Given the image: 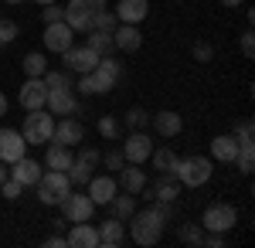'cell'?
Listing matches in <instances>:
<instances>
[{
    "label": "cell",
    "instance_id": "1",
    "mask_svg": "<svg viewBox=\"0 0 255 248\" xmlns=\"http://www.w3.org/2000/svg\"><path fill=\"white\" fill-rule=\"evenodd\" d=\"M174 218V208L170 204H153V208H143V211H133L129 214V235L133 242L143 248L157 245L160 235H163V225Z\"/></svg>",
    "mask_w": 255,
    "mask_h": 248
},
{
    "label": "cell",
    "instance_id": "2",
    "mask_svg": "<svg viewBox=\"0 0 255 248\" xmlns=\"http://www.w3.org/2000/svg\"><path fill=\"white\" fill-rule=\"evenodd\" d=\"M34 187H38V201L44 208H58L72 194V180H68V170H48V173H41V180Z\"/></svg>",
    "mask_w": 255,
    "mask_h": 248
},
{
    "label": "cell",
    "instance_id": "3",
    "mask_svg": "<svg viewBox=\"0 0 255 248\" xmlns=\"http://www.w3.org/2000/svg\"><path fill=\"white\" fill-rule=\"evenodd\" d=\"M174 177L184 184V187H204L211 177H215V167H211V160L208 156H184V160H177V167H174Z\"/></svg>",
    "mask_w": 255,
    "mask_h": 248
},
{
    "label": "cell",
    "instance_id": "4",
    "mask_svg": "<svg viewBox=\"0 0 255 248\" xmlns=\"http://www.w3.org/2000/svg\"><path fill=\"white\" fill-rule=\"evenodd\" d=\"M51 133H55V116L48 113V109H31L27 119L20 123V136H24L27 146H44V143H51Z\"/></svg>",
    "mask_w": 255,
    "mask_h": 248
},
{
    "label": "cell",
    "instance_id": "5",
    "mask_svg": "<svg viewBox=\"0 0 255 248\" xmlns=\"http://www.w3.org/2000/svg\"><path fill=\"white\" fill-rule=\"evenodd\" d=\"M238 225V208L228 204V201H218L211 208H204V218H201V228L204 231H232Z\"/></svg>",
    "mask_w": 255,
    "mask_h": 248
},
{
    "label": "cell",
    "instance_id": "6",
    "mask_svg": "<svg viewBox=\"0 0 255 248\" xmlns=\"http://www.w3.org/2000/svg\"><path fill=\"white\" fill-rule=\"evenodd\" d=\"M99 65V55L89 48V44H72V48H65L61 51V68L65 72H75V75H85V72H92Z\"/></svg>",
    "mask_w": 255,
    "mask_h": 248
},
{
    "label": "cell",
    "instance_id": "7",
    "mask_svg": "<svg viewBox=\"0 0 255 248\" xmlns=\"http://www.w3.org/2000/svg\"><path fill=\"white\" fill-rule=\"evenodd\" d=\"M58 208H61V218H65L68 225H75V221H92V214H96V201H92L89 194H68Z\"/></svg>",
    "mask_w": 255,
    "mask_h": 248
},
{
    "label": "cell",
    "instance_id": "8",
    "mask_svg": "<svg viewBox=\"0 0 255 248\" xmlns=\"http://www.w3.org/2000/svg\"><path fill=\"white\" fill-rule=\"evenodd\" d=\"M51 139L61 143V146H79L82 139H85V126L75 123L72 116H58V119H55V133H51Z\"/></svg>",
    "mask_w": 255,
    "mask_h": 248
},
{
    "label": "cell",
    "instance_id": "9",
    "mask_svg": "<svg viewBox=\"0 0 255 248\" xmlns=\"http://www.w3.org/2000/svg\"><path fill=\"white\" fill-rule=\"evenodd\" d=\"M27 153V143H24V136L17 129H10V126H0V160L3 163H14Z\"/></svg>",
    "mask_w": 255,
    "mask_h": 248
},
{
    "label": "cell",
    "instance_id": "10",
    "mask_svg": "<svg viewBox=\"0 0 255 248\" xmlns=\"http://www.w3.org/2000/svg\"><path fill=\"white\" fill-rule=\"evenodd\" d=\"M72 27L65 20H55V24H44V51H55L61 55L65 48H72Z\"/></svg>",
    "mask_w": 255,
    "mask_h": 248
},
{
    "label": "cell",
    "instance_id": "11",
    "mask_svg": "<svg viewBox=\"0 0 255 248\" xmlns=\"http://www.w3.org/2000/svg\"><path fill=\"white\" fill-rule=\"evenodd\" d=\"M44 109L58 119V116H75L79 113V102L72 96V89H51L48 99H44Z\"/></svg>",
    "mask_w": 255,
    "mask_h": 248
},
{
    "label": "cell",
    "instance_id": "12",
    "mask_svg": "<svg viewBox=\"0 0 255 248\" xmlns=\"http://www.w3.org/2000/svg\"><path fill=\"white\" fill-rule=\"evenodd\" d=\"M150 197H153V204H174L177 197H180V180H177L174 173H160L157 180H153V187H150Z\"/></svg>",
    "mask_w": 255,
    "mask_h": 248
},
{
    "label": "cell",
    "instance_id": "13",
    "mask_svg": "<svg viewBox=\"0 0 255 248\" xmlns=\"http://www.w3.org/2000/svg\"><path fill=\"white\" fill-rule=\"evenodd\" d=\"M41 173H44V170H41V163H38V160H31L27 153H24L20 160L10 163V177L17 180L20 187H34V184L41 180Z\"/></svg>",
    "mask_w": 255,
    "mask_h": 248
},
{
    "label": "cell",
    "instance_id": "14",
    "mask_svg": "<svg viewBox=\"0 0 255 248\" xmlns=\"http://www.w3.org/2000/svg\"><path fill=\"white\" fill-rule=\"evenodd\" d=\"M150 153H153V139L146 133H133L126 136V146H123V156H126V163H143V160H150Z\"/></svg>",
    "mask_w": 255,
    "mask_h": 248
},
{
    "label": "cell",
    "instance_id": "15",
    "mask_svg": "<svg viewBox=\"0 0 255 248\" xmlns=\"http://www.w3.org/2000/svg\"><path fill=\"white\" fill-rule=\"evenodd\" d=\"M20 106L31 113V109H44V99H48V85H44V78H27L24 85H20Z\"/></svg>",
    "mask_w": 255,
    "mask_h": 248
},
{
    "label": "cell",
    "instance_id": "16",
    "mask_svg": "<svg viewBox=\"0 0 255 248\" xmlns=\"http://www.w3.org/2000/svg\"><path fill=\"white\" fill-rule=\"evenodd\" d=\"M119 24H139L150 17V0H116Z\"/></svg>",
    "mask_w": 255,
    "mask_h": 248
},
{
    "label": "cell",
    "instance_id": "17",
    "mask_svg": "<svg viewBox=\"0 0 255 248\" xmlns=\"http://www.w3.org/2000/svg\"><path fill=\"white\" fill-rule=\"evenodd\" d=\"M113 44H116V51L133 55V51H139V44H143V34H139L136 24H119L116 31H113Z\"/></svg>",
    "mask_w": 255,
    "mask_h": 248
},
{
    "label": "cell",
    "instance_id": "18",
    "mask_svg": "<svg viewBox=\"0 0 255 248\" xmlns=\"http://www.w3.org/2000/svg\"><path fill=\"white\" fill-rule=\"evenodd\" d=\"M65 238H68L72 248H99V231H96V225H89V221H75Z\"/></svg>",
    "mask_w": 255,
    "mask_h": 248
},
{
    "label": "cell",
    "instance_id": "19",
    "mask_svg": "<svg viewBox=\"0 0 255 248\" xmlns=\"http://www.w3.org/2000/svg\"><path fill=\"white\" fill-rule=\"evenodd\" d=\"M96 231H99V245H106V248H119L126 242V221H119V218L102 221Z\"/></svg>",
    "mask_w": 255,
    "mask_h": 248
},
{
    "label": "cell",
    "instance_id": "20",
    "mask_svg": "<svg viewBox=\"0 0 255 248\" xmlns=\"http://www.w3.org/2000/svg\"><path fill=\"white\" fill-rule=\"evenodd\" d=\"M85 187H89V197H92L96 204H109V201L116 197V191H119L116 177H96V173H92V180H89Z\"/></svg>",
    "mask_w": 255,
    "mask_h": 248
},
{
    "label": "cell",
    "instance_id": "21",
    "mask_svg": "<svg viewBox=\"0 0 255 248\" xmlns=\"http://www.w3.org/2000/svg\"><path fill=\"white\" fill-rule=\"evenodd\" d=\"M150 123H153V129H157L160 136H180V129H184V119H180V113H174V109H160L157 116H150Z\"/></svg>",
    "mask_w": 255,
    "mask_h": 248
},
{
    "label": "cell",
    "instance_id": "22",
    "mask_svg": "<svg viewBox=\"0 0 255 248\" xmlns=\"http://www.w3.org/2000/svg\"><path fill=\"white\" fill-rule=\"evenodd\" d=\"M119 184H123V191L126 194H139L146 187V173L139 163H123V170H119Z\"/></svg>",
    "mask_w": 255,
    "mask_h": 248
},
{
    "label": "cell",
    "instance_id": "23",
    "mask_svg": "<svg viewBox=\"0 0 255 248\" xmlns=\"http://www.w3.org/2000/svg\"><path fill=\"white\" fill-rule=\"evenodd\" d=\"M72 160H75V156H72V146H61L55 139L48 143V153H44V167H48V170H68Z\"/></svg>",
    "mask_w": 255,
    "mask_h": 248
},
{
    "label": "cell",
    "instance_id": "24",
    "mask_svg": "<svg viewBox=\"0 0 255 248\" xmlns=\"http://www.w3.org/2000/svg\"><path fill=\"white\" fill-rule=\"evenodd\" d=\"M211 156L215 160H221V163H235V156H238V139L232 133H221L211 139Z\"/></svg>",
    "mask_w": 255,
    "mask_h": 248
},
{
    "label": "cell",
    "instance_id": "25",
    "mask_svg": "<svg viewBox=\"0 0 255 248\" xmlns=\"http://www.w3.org/2000/svg\"><path fill=\"white\" fill-rule=\"evenodd\" d=\"M65 24L79 34H89L96 31V14H85V10H75V7H65Z\"/></svg>",
    "mask_w": 255,
    "mask_h": 248
},
{
    "label": "cell",
    "instance_id": "26",
    "mask_svg": "<svg viewBox=\"0 0 255 248\" xmlns=\"http://www.w3.org/2000/svg\"><path fill=\"white\" fill-rule=\"evenodd\" d=\"M109 208H113V218H119V221H129V214L136 211V194H119L116 191V197L109 201Z\"/></svg>",
    "mask_w": 255,
    "mask_h": 248
},
{
    "label": "cell",
    "instance_id": "27",
    "mask_svg": "<svg viewBox=\"0 0 255 248\" xmlns=\"http://www.w3.org/2000/svg\"><path fill=\"white\" fill-rule=\"evenodd\" d=\"M85 44H89L99 58L116 51V44H113V34H109V31H89V41H85Z\"/></svg>",
    "mask_w": 255,
    "mask_h": 248
},
{
    "label": "cell",
    "instance_id": "28",
    "mask_svg": "<svg viewBox=\"0 0 255 248\" xmlns=\"http://www.w3.org/2000/svg\"><path fill=\"white\" fill-rule=\"evenodd\" d=\"M20 68L27 72V78H41L48 72V58H44V51H31V55H24Z\"/></svg>",
    "mask_w": 255,
    "mask_h": 248
},
{
    "label": "cell",
    "instance_id": "29",
    "mask_svg": "<svg viewBox=\"0 0 255 248\" xmlns=\"http://www.w3.org/2000/svg\"><path fill=\"white\" fill-rule=\"evenodd\" d=\"M150 160H153V167H157L160 173H174V167H177V160H180V156H177L170 146H160V150L150 153Z\"/></svg>",
    "mask_w": 255,
    "mask_h": 248
},
{
    "label": "cell",
    "instance_id": "30",
    "mask_svg": "<svg viewBox=\"0 0 255 248\" xmlns=\"http://www.w3.org/2000/svg\"><path fill=\"white\" fill-rule=\"evenodd\" d=\"M89 82H92V96H106V92L116 89V78L106 75L102 68H92V72H89Z\"/></svg>",
    "mask_w": 255,
    "mask_h": 248
},
{
    "label": "cell",
    "instance_id": "31",
    "mask_svg": "<svg viewBox=\"0 0 255 248\" xmlns=\"http://www.w3.org/2000/svg\"><path fill=\"white\" fill-rule=\"evenodd\" d=\"M177 238H180V245H201L204 242V228L194 225V221H184L180 231H177Z\"/></svg>",
    "mask_w": 255,
    "mask_h": 248
},
{
    "label": "cell",
    "instance_id": "32",
    "mask_svg": "<svg viewBox=\"0 0 255 248\" xmlns=\"http://www.w3.org/2000/svg\"><path fill=\"white\" fill-rule=\"evenodd\" d=\"M146 123H150V113H146L143 106H129V109H126V126H129V129H143Z\"/></svg>",
    "mask_w": 255,
    "mask_h": 248
},
{
    "label": "cell",
    "instance_id": "33",
    "mask_svg": "<svg viewBox=\"0 0 255 248\" xmlns=\"http://www.w3.org/2000/svg\"><path fill=\"white\" fill-rule=\"evenodd\" d=\"M238 170L245 177H252V167H255V146H238V156H235Z\"/></svg>",
    "mask_w": 255,
    "mask_h": 248
},
{
    "label": "cell",
    "instance_id": "34",
    "mask_svg": "<svg viewBox=\"0 0 255 248\" xmlns=\"http://www.w3.org/2000/svg\"><path fill=\"white\" fill-rule=\"evenodd\" d=\"M44 85H48V92L51 89H72V75L68 72H44Z\"/></svg>",
    "mask_w": 255,
    "mask_h": 248
},
{
    "label": "cell",
    "instance_id": "35",
    "mask_svg": "<svg viewBox=\"0 0 255 248\" xmlns=\"http://www.w3.org/2000/svg\"><path fill=\"white\" fill-rule=\"evenodd\" d=\"M92 167H85V163H79V160H72V167H68V180L72 184H89L92 180Z\"/></svg>",
    "mask_w": 255,
    "mask_h": 248
},
{
    "label": "cell",
    "instance_id": "36",
    "mask_svg": "<svg viewBox=\"0 0 255 248\" xmlns=\"http://www.w3.org/2000/svg\"><path fill=\"white\" fill-rule=\"evenodd\" d=\"M10 41H17V24L7 17H0V48H7Z\"/></svg>",
    "mask_w": 255,
    "mask_h": 248
},
{
    "label": "cell",
    "instance_id": "37",
    "mask_svg": "<svg viewBox=\"0 0 255 248\" xmlns=\"http://www.w3.org/2000/svg\"><path fill=\"white\" fill-rule=\"evenodd\" d=\"M116 27H119L116 14H109V10H99V14H96V31H109V34H113Z\"/></svg>",
    "mask_w": 255,
    "mask_h": 248
},
{
    "label": "cell",
    "instance_id": "38",
    "mask_svg": "<svg viewBox=\"0 0 255 248\" xmlns=\"http://www.w3.org/2000/svg\"><path fill=\"white\" fill-rule=\"evenodd\" d=\"M68 7L85 10V14H99V10H106V0H68Z\"/></svg>",
    "mask_w": 255,
    "mask_h": 248
},
{
    "label": "cell",
    "instance_id": "39",
    "mask_svg": "<svg viewBox=\"0 0 255 248\" xmlns=\"http://www.w3.org/2000/svg\"><path fill=\"white\" fill-rule=\"evenodd\" d=\"M99 133L106 136V139H116V136H119V123H116V116H102V119H99Z\"/></svg>",
    "mask_w": 255,
    "mask_h": 248
},
{
    "label": "cell",
    "instance_id": "40",
    "mask_svg": "<svg viewBox=\"0 0 255 248\" xmlns=\"http://www.w3.org/2000/svg\"><path fill=\"white\" fill-rule=\"evenodd\" d=\"M191 55H194V61H201V65H204V61H211V58H215V48H211L208 41H194Z\"/></svg>",
    "mask_w": 255,
    "mask_h": 248
},
{
    "label": "cell",
    "instance_id": "41",
    "mask_svg": "<svg viewBox=\"0 0 255 248\" xmlns=\"http://www.w3.org/2000/svg\"><path fill=\"white\" fill-rule=\"evenodd\" d=\"M102 163H106V170H109V173H119V170H123V163H126V156H123V150H113V153L102 156Z\"/></svg>",
    "mask_w": 255,
    "mask_h": 248
},
{
    "label": "cell",
    "instance_id": "42",
    "mask_svg": "<svg viewBox=\"0 0 255 248\" xmlns=\"http://www.w3.org/2000/svg\"><path fill=\"white\" fill-rule=\"evenodd\" d=\"M41 20H44V24H55V20H65V10H61L58 3H44V7H41Z\"/></svg>",
    "mask_w": 255,
    "mask_h": 248
},
{
    "label": "cell",
    "instance_id": "43",
    "mask_svg": "<svg viewBox=\"0 0 255 248\" xmlns=\"http://www.w3.org/2000/svg\"><path fill=\"white\" fill-rule=\"evenodd\" d=\"M20 191H24V187H20V184L14 180V177H7V180L0 184V194H3L7 201H17V197H20Z\"/></svg>",
    "mask_w": 255,
    "mask_h": 248
},
{
    "label": "cell",
    "instance_id": "44",
    "mask_svg": "<svg viewBox=\"0 0 255 248\" xmlns=\"http://www.w3.org/2000/svg\"><path fill=\"white\" fill-rule=\"evenodd\" d=\"M238 44H242V55H245V58L255 55V34H252V31H245V34L238 38Z\"/></svg>",
    "mask_w": 255,
    "mask_h": 248
},
{
    "label": "cell",
    "instance_id": "45",
    "mask_svg": "<svg viewBox=\"0 0 255 248\" xmlns=\"http://www.w3.org/2000/svg\"><path fill=\"white\" fill-rule=\"evenodd\" d=\"M75 160H79V163H85V167H92V170H96V167H99V150H82L79 156H75Z\"/></svg>",
    "mask_w": 255,
    "mask_h": 248
},
{
    "label": "cell",
    "instance_id": "46",
    "mask_svg": "<svg viewBox=\"0 0 255 248\" xmlns=\"http://www.w3.org/2000/svg\"><path fill=\"white\" fill-rule=\"evenodd\" d=\"M44 245H48V248H65V245H68V238H65V235H51Z\"/></svg>",
    "mask_w": 255,
    "mask_h": 248
},
{
    "label": "cell",
    "instance_id": "47",
    "mask_svg": "<svg viewBox=\"0 0 255 248\" xmlns=\"http://www.w3.org/2000/svg\"><path fill=\"white\" fill-rule=\"evenodd\" d=\"M7 177H10V163H3V160H0V184H3Z\"/></svg>",
    "mask_w": 255,
    "mask_h": 248
},
{
    "label": "cell",
    "instance_id": "48",
    "mask_svg": "<svg viewBox=\"0 0 255 248\" xmlns=\"http://www.w3.org/2000/svg\"><path fill=\"white\" fill-rule=\"evenodd\" d=\"M218 3H221V7H232V10H235V7H242L245 0H218Z\"/></svg>",
    "mask_w": 255,
    "mask_h": 248
},
{
    "label": "cell",
    "instance_id": "49",
    "mask_svg": "<svg viewBox=\"0 0 255 248\" xmlns=\"http://www.w3.org/2000/svg\"><path fill=\"white\" fill-rule=\"evenodd\" d=\"M0 116H7V96L0 92Z\"/></svg>",
    "mask_w": 255,
    "mask_h": 248
},
{
    "label": "cell",
    "instance_id": "50",
    "mask_svg": "<svg viewBox=\"0 0 255 248\" xmlns=\"http://www.w3.org/2000/svg\"><path fill=\"white\" fill-rule=\"evenodd\" d=\"M34 3H38V7H44V3H55V0H34Z\"/></svg>",
    "mask_w": 255,
    "mask_h": 248
},
{
    "label": "cell",
    "instance_id": "51",
    "mask_svg": "<svg viewBox=\"0 0 255 248\" xmlns=\"http://www.w3.org/2000/svg\"><path fill=\"white\" fill-rule=\"evenodd\" d=\"M3 3H20V0H3Z\"/></svg>",
    "mask_w": 255,
    "mask_h": 248
},
{
    "label": "cell",
    "instance_id": "52",
    "mask_svg": "<svg viewBox=\"0 0 255 248\" xmlns=\"http://www.w3.org/2000/svg\"><path fill=\"white\" fill-rule=\"evenodd\" d=\"M0 17H3V14H0Z\"/></svg>",
    "mask_w": 255,
    "mask_h": 248
}]
</instances>
